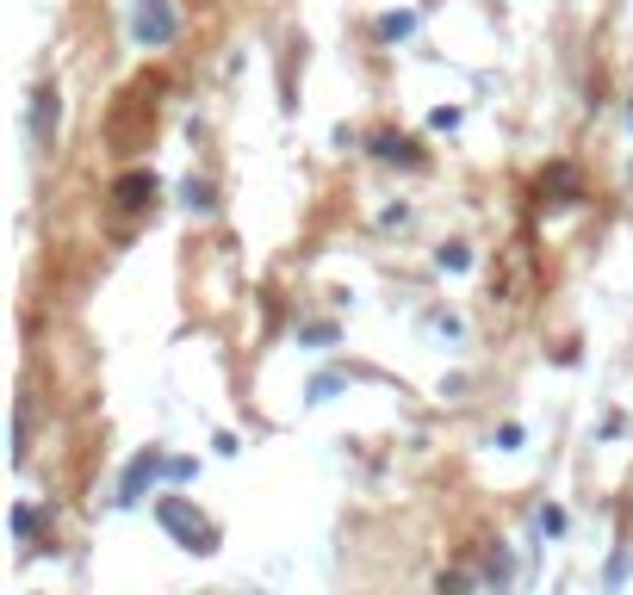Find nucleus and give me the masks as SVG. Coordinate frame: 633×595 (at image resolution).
Segmentation results:
<instances>
[{
	"label": "nucleus",
	"mask_w": 633,
	"mask_h": 595,
	"mask_svg": "<svg viewBox=\"0 0 633 595\" xmlns=\"http://www.w3.org/2000/svg\"><path fill=\"white\" fill-rule=\"evenodd\" d=\"M156 521L175 533L187 552H218V528H211V521L199 515L187 497H156Z\"/></svg>",
	"instance_id": "1"
},
{
	"label": "nucleus",
	"mask_w": 633,
	"mask_h": 595,
	"mask_svg": "<svg viewBox=\"0 0 633 595\" xmlns=\"http://www.w3.org/2000/svg\"><path fill=\"white\" fill-rule=\"evenodd\" d=\"M162 478H175V459L162 453V447H143V453L125 466V478H118V497H112V502H118V509H131V502H143V490H156Z\"/></svg>",
	"instance_id": "2"
},
{
	"label": "nucleus",
	"mask_w": 633,
	"mask_h": 595,
	"mask_svg": "<svg viewBox=\"0 0 633 595\" xmlns=\"http://www.w3.org/2000/svg\"><path fill=\"white\" fill-rule=\"evenodd\" d=\"M180 32V13H175V0H137V13H131V38H137L143 50H162V44H175Z\"/></svg>",
	"instance_id": "3"
},
{
	"label": "nucleus",
	"mask_w": 633,
	"mask_h": 595,
	"mask_svg": "<svg viewBox=\"0 0 633 595\" xmlns=\"http://www.w3.org/2000/svg\"><path fill=\"white\" fill-rule=\"evenodd\" d=\"M56 118H63V94H56V81H38L32 87V149L56 143Z\"/></svg>",
	"instance_id": "4"
},
{
	"label": "nucleus",
	"mask_w": 633,
	"mask_h": 595,
	"mask_svg": "<svg viewBox=\"0 0 633 595\" xmlns=\"http://www.w3.org/2000/svg\"><path fill=\"white\" fill-rule=\"evenodd\" d=\"M112 199H118V211H143V205L156 199V174H125L112 187Z\"/></svg>",
	"instance_id": "5"
},
{
	"label": "nucleus",
	"mask_w": 633,
	"mask_h": 595,
	"mask_svg": "<svg viewBox=\"0 0 633 595\" xmlns=\"http://www.w3.org/2000/svg\"><path fill=\"white\" fill-rule=\"evenodd\" d=\"M485 583H491V595H509V583H516V559H509L504 546L491 552V564H485Z\"/></svg>",
	"instance_id": "6"
},
{
	"label": "nucleus",
	"mask_w": 633,
	"mask_h": 595,
	"mask_svg": "<svg viewBox=\"0 0 633 595\" xmlns=\"http://www.w3.org/2000/svg\"><path fill=\"white\" fill-rule=\"evenodd\" d=\"M380 156H385V161H411V168L423 161V156H416V143H411V137H380Z\"/></svg>",
	"instance_id": "7"
},
{
	"label": "nucleus",
	"mask_w": 633,
	"mask_h": 595,
	"mask_svg": "<svg viewBox=\"0 0 633 595\" xmlns=\"http://www.w3.org/2000/svg\"><path fill=\"white\" fill-rule=\"evenodd\" d=\"M416 32V13H385L380 19V38H385V44H392V38H411Z\"/></svg>",
	"instance_id": "8"
},
{
	"label": "nucleus",
	"mask_w": 633,
	"mask_h": 595,
	"mask_svg": "<svg viewBox=\"0 0 633 595\" xmlns=\"http://www.w3.org/2000/svg\"><path fill=\"white\" fill-rule=\"evenodd\" d=\"M180 199H187L193 211H211V205H218V192H211L206 180H187V187H180Z\"/></svg>",
	"instance_id": "9"
},
{
	"label": "nucleus",
	"mask_w": 633,
	"mask_h": 595,
	"mask_svg": "<svg viewBox=\"0 0 633 595\" xmlns=\"http://www.w3.org/2000/svg\"><path fill=\"white\" fill-rule=\"evenodd\" d=\"M627 571H633V552L621 546L615 559H609V577H602V589H621V583H627Z\"/></svg>",
	"instance_id": "10"
},
{
	"label": "nucleus",
	"mask_w": 633,
	"mask_h": 595,
	"mask_svg": "<svg viewBox=\"0 0 633 595\" xmlns=\"http://www.w3.org/2000/svg\"><path fill=\"white\" fill-rule=\"evenodd\" d=\"M435 261H442V267H454V273H466V267H473V254H466V242H447V249L435 254Z\"/></svg>",
	"instance_id": "11"
},
{
	"label": "nucleus",
	"mask_w": 633,
	"mask_h": 595,
	"mask_svg": "<svg viewBox=\"0 0 633 595\" xmlns=\"http://www.w3.org/2000/svg\"><path fill=\"white\" fill-rule=\"evenodd\" d=\"M32 528H38V509L19 502V509H13V533H19V540H32Z\"/></svg>",
	"instance_id": "12"
},
{
	"label": "nucleus",
	"mask_w": 633,
	"mask_h": 595,
	"mask_svg": "<svg viewBox=\"0 0 633 595\" xmlns=\"http://www.w3.org/2000/svg\"><path fill=\"white\" fill-rule=\"evenodd\" d=\"M491 447H504V453H516V447H522V428H516V422H504V428H497V440H491Z\"/></svg>",
	"instance_id": "13"
},
{
	"label": "nucleus",
	"mask_w": 633,
	"mask_h": 595,
	"mask_svg": "<svg viewBox=\"0 0 633 595\" xmlns=\"http://www.w3.org/2000/svg\"><path fill=\"white\" fill-rule=\"evenodd\" d=\"M540 533H565V509H540Z\"/></svg>",
	"instance_id": "14"
},
{
	"label": "nucleus",
	"mask_w": 633,
	"mask_h": 595,
	"mask_svg": "<svg viewBox=\"0 0 633 595\" xmlns=\"http://www.w3.org/2000/svg\"><path fill=\"white\" fill-rule=\"evenodd\" d=\"M466 589V577H442V595H459Z\"/></svg>",
	"instance_id": "15"
}]
</instances>
